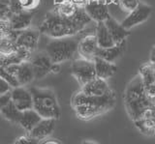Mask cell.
<instances>
[{
  "label": "cell",
  "mask_w": 155,
  "mask_h": 144,
  "mask_svg": "<svg viewBox=\"0 0 155 144\" xmlns=\"http://www.w3.org/2000/svg\"><path fill=\"white\" fill-rule=\"evenodd\" d=\"M115 100V94L111 89L102 96H88L80 92L73 97L72 104L78 117L86 120L98 116L113 108Z\"/></svg>",
  "instance_id": "6da1fadb"
},
{
  "label": "cell",
  "mask_w": 155,
  "mask_h": 144,
  "mask_svg": "<svg viewBox=\"0 0 155 144\" xmlns=\"http://www.w3.org/2000/svg\"><path fill=\"white\" fill-rule=\"evenodd\" d=\"M124 103L133 121L142 118L149 110L154 109V98L147 93L140 75H136L127 85L124 93Z\"/></svg>",
  "instance_id": "7a4b0ae2"
},
{
  "label": "cell",
  "mask_w": 155,
  "mask_h": 144,
  "mask_svg": "<svg viewBox=\"0 0 155 144\" xmlns=\"http://www.w3.org/2000/svg\"><path fill=\"white\" fill-rule=\"evenodd\" d=\"M81 30V27L76 24L70 16L59 13L48 14L39 28V32L52 39L75 36Z\"/></svg>",
  "instance_id": "3957f363"
},
{
  "label": "cell",
  "mask_w": 155,
  "mask_h": 144,
  "mask_svg": "<svg viewBox=\"0 0 155 144\" xmlns=\"http://www.w3.org/2000/svg\"><path fill=\"white\" fill-rule=\"evenodd\" d=\"M32 96V108L42 118L58 119L60 117V107L54 93L50 89L32 87L28 89Z\"/></svg>",
  "instance_id": "277c9868"
},
{
  "label": "cell",
  "mask_w": 155,
  "mask_h": 144,
  "mask_svg": "<svg viewBox=\"0 0 155 144\" xmlns=\"http://www.w3.org/2000/svg\"><path fill=\"white\" fill-rule=\"evenodd\" d=\"M79 40L74 36L56 38L51 40L46 47V53L51 58L52 63L60 64L70 60L78 51Z\"/></svg>",
  "instance_id": "5b68a950"
},
{
  "label": "cell",
  "mask_w": 155,
  "mask_h": 144,
  "mask_svg": "<svg viewBox=\"0 0 155 144\" xmlns=\"http://www.w3.org/2000/svg\"><path fill=\"white\" fill-rule=\"evenodd\" d=\"M71 73L81 86L96 76L93 61L84 58L73 62L71 65Z\"/></svg>",
  "instance_id": "8992f818"
},
{
  "label": "cell",
  "mask_w": 155,
  "mask_h": 144,
  "mask_svg": "<svg viewBox=\"0 0 155 144\" xmlns=\"http://www.w3.org/2000/svg\"><path fill=\"white\" fill-rule=\"evenodd\" d=\"M151 12L152 9L150 6L147 5V4L140 3L137 8H135L133 11L129 12V15L120 23L125 29L129 30L132 27L140 24V23L147 21L151 15Z\"/></svg>",
  "instance_id": "52a82bcc"
},
{
  "label": "cell",
  "mask_w": 155,
  "mask_h": 144,
  "mask_svg": "<svg viewBox=\"0 0 155 144\" xmlns=\"http://www.w3.org/2000/svg\"><path fill=\"white\" fill-rule=\"evenodd\" d=\"M39 36H40L39 31L27 28V29L19 31L18 35L16 36V39H15V45L17 47L31 52L36 50L39 42Z\"/></svg>",
  "instance_id": "ba28073f"
},
{
  "label": "cell",
  "mask_w": 155,
  "mask_h": 144,
  "mask_svg": "<svg viewBox=\"0 0 155 144\" xmlns=\"http://www.w3.org/2000/svg\"><path fill=\"white\" fill-rule=\"evenodd\" d=\"M30 64L33 70L34 78L41 79L48 73H51L52 62L46 52H40L31 59Z\"/></svg>",
  "instance_id": "9c48e42d"
},
{
  "label": "cell",
  "mask_w": 155,
  "mask_h": 144,
  "mask_svg": "<svg viewBox=\"0 0 155 144\" xmlns=\"http://www.w3.org/2000/svg\"><path fill=\"white\" fill-rule=\"evenodd\" d=\"M11 101L16 105V107L23 111V110L32 108V96L29 90L22 87V86H17L11 89Z\"/></svg>",
  "instance_id": "30bf717a"
},
{
  "label": "cell",
  "mask_w": 155,
  "mask_h": 144,
  "mask_svg": "<svg viewBox=\"0 0 155 144\" xmlns=\"http://www.w3.org/2000/svg\"><path fill=\"white\" fill-rule=\"evenodd\" d=\"M99 50L98 44H97L96 38L94 35H89L82 37L79 40L78 44V51L82 56V58L93 61L94 57H96L97 51Z\"/></svg>",
  "instance_id": "8fae6325"
},
{
  "label": "cell",
  "mask_w": 155,
  "mask_h": 144,
  "mask_svg": "<svg viewBox=\"0 0 155 144\" xmlns=\"http://www.w3.org/2000/svg\"><path fill=\"white\" fill-rule=\"evenodd\" d=\"M84 9L91 18V21H94L96 22L105 21L109 17H110L107 6L103 2L97 1V0L88 1L85 4Z\"/></svg>",
  "instance_id": "7c38bea8"
},
{
  "label": "cell",
  "mask_w": 155,
  "mask_h": 144,
  "mask_svg": "<svg viewBox=\"0 0 155 144\" xmlns=\"http://www.w3.org/2000/svg\"><path fill=\"white\" fill-rule=\"evenodd\" d=\"M55 129V120L51 118H42L35 127L29 132V136L37 141L48 137Z\"/></svg>",
  "instance_id": "4fadbf2b"
},
{
  "label": "cell",
  "mask_w": 155,
  "mask_h": 144,
  "mask_svg": "<svg viewBox=\"0 0 155 144\" xmlns=\"http://www.w3.org/2000/svg\"><path fill=\"white\" fill-rule=\"evenodd\" d=\"M107 29L110 32V34L113 38L114 44H119L125 41V39L129 36L130 32L129 30L125 29V28L121 25V23L117 22L114 18L111 17H109L104 21Z\"/></svg>",
  "instance_id": "5bb4252c"
},
{
  "label": "cell",
  "mask_w": 155,
  "mask_h": 144,
  "mask_svg": "<svg viewBox=\"0 0 155 144\" xmlns=\"http://www.w3.org/2000/svg\"><path fill=\"white\" fill-rule=\"evenodd\" d=\"M110 88L109 87L106 79H102L95 76L88 82L82 85L81 92L88 96H102L107 93Z\"/></svg>",
  "instance_id": "9a60e30c"
},
{
  "label": "cell",
  "mask_w": 155,
  "mask_h": 144,
  "mask_svg": "<svg viewBox=\"0 0 155 144\" xmlns=\"http://www.w3.org/2000/svg\"><path fill=\"white\" fill-rule=\"evenodd\" d=\"M32 21V14L27 11H21L13 14L9 18V26L12 31H22L27 29Z\"/></svg>",
  "instance_id": "2e32d148"
},
{
  "label": "cell",
  "mask_w": 155,
  "mask_h": 144,
  "mask_svg": "<svg viewBox=\"0 0 155 144\" xmlns=\"http://www.w3.org/2000/svg\"><path fill=\"white\" fill-rule=\"evenodd\" d=\"M94 69H95V75L97 78H100L102 79H107L111 78L116 73L117 67L114 63H110L100 57H94L93 59Z\"/></svg>",
  "instance_id": "e0dca14e"
},
{
  "label": "cell",
  "mask_w": 155,
  "mask_h": 144,
  "mask_svg": "<svg viewBox=\"0 0 155 144\" xmlns=\"http://www.w3.org/2000/svg\"><path fill=\"white\" fill-rule=\"evenodd\" d=\"M140 78H142L143 87L148 96L154 98L155 92V75H154V65L147 64L142 67L140 71Z\"/></svg>",
  "instance_id": "ac0fdd59"
},
{
  "label": "cell",
  "mask_w": 155,
  "mask_h": 144,
  "mask_svg": "<svg viewBox=\"0 0 155 144\" xmlns=\"http://www.w3.org/2000/svg\"><path fill=\"white\" fill-rule=\"evenodd\" d=\"M125 51V41L119 44H115L113 46L107 47V49H100L97 51V57L104 59L110 63H114L119 57L122 56Z\"/></svg>",
  "instance_id": "d6986e66"
},
{
  "label": "cell",
  "mask_w": 155,
  "mask_h": 144,
  "mask_svg": "<svg viewBox=\"0 0 155 144\" xmlns=\"http://www.w3.org/2000/svg\"><path fill=\"white\" fill-rule=\"evenodd\" d=\"M94 36L96 38L97 44H98V46L100 49H107V47L113 46L114 45H115L113 38H111L110 34V32L107 29L104 21L96 22Z\"/></svg>",
  "instance_id": "ffe728a7"
},
{
  "label": "cell",
  "mask_w": 155,
  "mask_h": 144,
  "mask_svg": "<svg viewBox=\"0 0 155 144\" xmlns=\"http://www.w3.org/2000/svg\"><path fill=\"white\" fill-rule=\"evenodd\" d=\"M15 76H16L19 86L30 83L34 79V74L30 62L23 61L19 63L18 65L16 73H15Z\"/></svg>",
  "instance_id": "44dd1931"
},
{
  "label": "cell",
  "mask_w": 155,
  "mask_h": 144,
  "mask_svg": "<svg viewBox=\"0 0 155 144\" xmlns=\"http://www.w3.org/2000/svg\"><path fill=\"white\" fill-rule=\"evenodd\" d=\"M42 117L33 108L26 109L21 111V118L18 120V124L27 131L28 133L41 121Z\"/></svg>",
  "instance_id": "7402d4cb"
},
{
  "label": "cell",
  "mask_w": 155,
  "mask_h": 144,
  "mask_svg": "<svg viewBox=\"0 0 155 144\" xmlns=\"http://www.w3.org/2000/svg\"><path fill=\"white\" fill-rule=\"evenodd\" d=\"M134 122L140 132L152 136L154 133V109L149 110L142 118L135 120Z\"/></svg>",
  "instance_id": "603a6c76"
},
{
  "label": "cell",
  "mask_w": 155,
  "mask_h": 144,
  "mask_svg": "<svg viewBox=\"0 0 155 144\" xmlns=\"http://www.w3.org/2000/svg\"><path fill=\"white\" fill-rule=\"evenodd\" d=\"M0 112L7 120L13 123H18V120L21 115V111L16 107V105L12 103V101L0 109Z\"/></svg>",
  "instance_id": "cb8c5ba5"
},
{
  "label": "cell",
  "mask_w": 155,
  "mask_h": 144,
  "mask_svg": "<svg viewBox=\"0 0 155 144\" xmlns=\"http://www.w3.org/2000/svg\"><path fill=\"white\" fill-rule=\"evenodd\" d=\"M0 78H2L4 80H6L12 88L17 87V86H19L17 78H15L13 75L8 73L7 70L5 69V67H3V66H0Z\"/></svg>",
  "instance_id": "d4e9b609"
},
{
  "label": "cell",
  "mask_w": 155,
  "mask_h": 144,
  "mask_svg": "<svg viewBox=\"0 0 155 144\" xmlns=\"http://www.w3.org/2000/svg\"><path fill=\"white\" fill-rule=\"evenodd\" d=\"M119 4L120 7L123 9V10L131 12L133 11L135 8H137L138 5L140 4L139 0H119Z\"/></svg>",
  "instance_id": "484cf974"
},
{
  "label": "cell",
  "mask_w": 155,
  "mask_h": 144,
  "mask_svg": "<svg viewBox=\"0 0 155 144\" xmlns=\"http://www.w3.org/2000/svg\"><path fill=\"white\" fill-rule=\"evenodd\" d=\"M9 5H10V0H0V13H1V20L6 16V18L9 20L7 17L8 15L11 17L12 14L9 11Z\"/></svg>",
  "instance_id": "4316f807"
},
{
  "label": "cell",
  "mask_w": 155,
  "mask_h": 144,
  "mask_svg": "<svg viewBox=\"0 0 155 144\" xmlns=\"http://www.w3.org/2000/svg\"><path fill=\"white\" fill-rule=\"evenodd\" d=\"M23 10V8L21 6L19 0H10V5H9V11L11 12V14H16Z\"/></svg>",
  "instance_id": "83f0119b"
},
{
  "label": "cell",
  "mask_w": 155,
  "mask_h": 144,
  "mask_svg": "<svg viewBox=\"0 0 155 144\" xmlns=\"http://www.w3.org/2000/svg\"><path fill=\"white\" fill-rule=\"evenodd\" d=\"M14 144H38V141L29 136H19Z\"/></svg>",
  "instance_id": "f1b7e54d"
},
{
  "label": "cell",
  "mask_w": 155,
  "mask_h": 144,
  "mask_svg": "<svg viewBox=\"0 0 155 144\" xmlns=\"http://www.w3.org/2000/svg\"><path fill=\"white\" fill-rule=\"evenodd\" d=\"M11 102V92H6L3 94H0V109L4 107L5 105L8 104Z\"/></svg>",
  "instance_id": "f546056e"
},
{
  "label": "cell",
  "mask_w": 155,
  "mask_h": 144,
  "mask_svg": "<svg viewBox=\"0 0 155 144\" xmlns=\"http://www.w3.org/2000/svg\"><path fill=\"white\" fill-rule=\"evenodd\" d=\"M12 87L10 86V84L7 82L6 80H4L2 78H0V94L6 93L11 91Z\"/></svg>",
  "instance_id": "4dcf8cb0"
},
{
  "label": "cell",
  "mask_w": 155,
  "mask_h": 144,
  "mask_svg": "<svg viewBox=\"0 0 155 144\" xmlns=\"http://www.w3.org/2000/svg\"><path fill=\"white\" fill-rule=\"evenodd\" d=\"M22 8H29L32 6L34 0H19Z\"/></svg>",
  "instance_id": "1f68e13d"
},
{
  "label": "cell",
  "mask_w": 155,
  "mask_h": 144,
  "mask_svg": "<svg viewBox=\"0 0 155 144\" xmlns=\"http://www.w3.org/2000/svg\"><path fill=\"white\" fill-rule=\"evenodd\" d=\"M42 144H61V143L58 140H56V139H48V140H46Z\"/></svg>",
  "instance_id": "d6a6232c"
},
{
  "label": "cell",
  "mask_w": 155,
  "mask_h": 144,
  "mask_svg": "<svg viewBox=\"0 0 155 144\" xmlns=\"http://www.w3.org/2000/svg\"><path fill=\"white\" fill-rule=\"evenodd\" d=\"M81 144H98V143L93 142V141H84V142H81Z\"/></svg>",
  "instance_id": "836d02e7"
}]
</instances>
